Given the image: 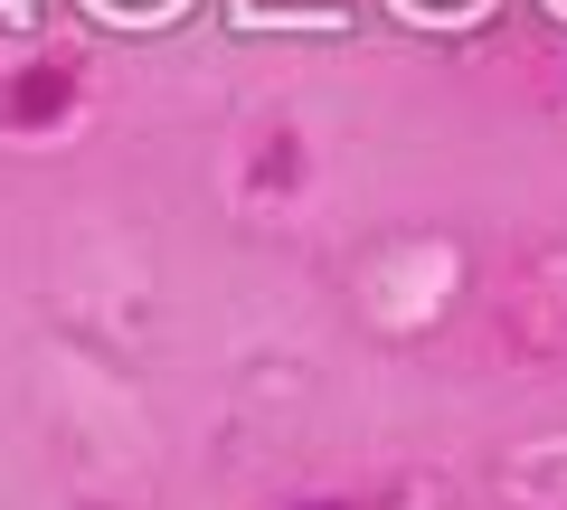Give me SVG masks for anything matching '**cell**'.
Segmentation results:
<instances>
[{
    "label": "cell",
    "instance_id": "obj_2",
    "mask_svg": "<svg viewBox=\"0 0 567 510\" xmlns=\"http://www.w3.org/2000/svg\"><path fill=\"white\" fill-rule=\"evenodd\" d=\"M246 189H256V199H284V189H303V143H293V133H265L256 162H246Z\"/></svg>",
    "mask_w": 567,
    "mask_h": 510
},
{
    "label": "cell",
    "instance_id": "obj_1",
    "mask_svg": "<svg viewBox=\"0 0 567 510\" xmlns=\"http://www.w3.org/2000/svg\"><path fill=\"white\" fill-rule=\"evenodd\" d=\"M85 104V66L76 58H29L0 76V133H20V143H39V133H66Z\"/></svg>",
    "mask_w": 567,
    "mask_h": 510
},
{
    "label": "cell",
    "instance_id": "obj_3",
    "mask_svg": "<svg viewBox=\"0 0 567 510\" xmlns=\"http://www.w3.org/2000/svg\"><path fill=\"white\" fill-rule=\"evenodd\" d=\"M284 510H360L350 491H312V501H284Z\"/></svg>",
    "mask_w": 567,
    "mask_h": 510
}]
</instances>
